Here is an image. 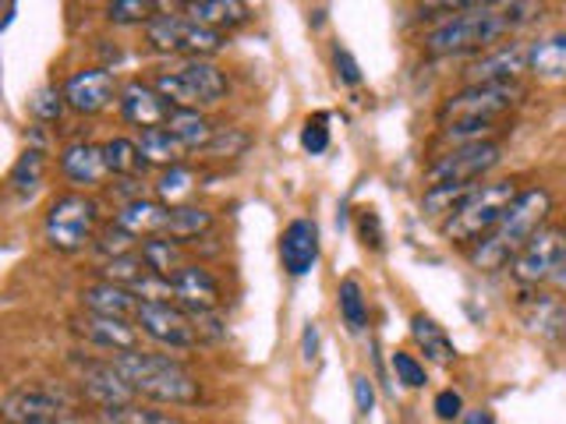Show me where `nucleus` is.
I'll list each match as a JSON object with an SVG mask.
<instances>
[{
	"mask_svg": "<svg viewBox=\"0 0 566 424\" xmlns=\"http://www.w3.org/2000/svg\"><path fill=\"white\" fill-rule=\"evenodd\" d=\"M535 14H542L538 4H460V14L424 35V50L436 53V57L485 50L517 25L531 22Z\"/></svg>",
	"mask_w": 566,
	"mask_h": 424,
	"instance_id": "obj_1",
	"label": "nucleus"
},
{
	"mask_svg": "<svg viewBox=\"0 0 566 424\" xmlns=\"http://www.w3.org/2000/svg\"><path fill=\"white\" fill-rule=\"evenodd\" d=\"M545 216H548V191H542V188L521 191V199L506 209V216L500 220V226H495L492 234L474 247L471 262L478 265V269H485V273L503 269L510 258L517 262V255L531 244V237L542 230Z\"/></svg>",
	"mask_w": 566,
	"mask_h": 424,
	"instance_id": "obj_2",
	"label": "nucleus"
},
{
	"mask_svg": "<svg viewBox=\"0 0 566 424\" xmlns=\"http://www.w3.org/2000/svg\"><path fill=\"white\" fill-rule=\"evenodd\" d=\"M114 368L124 375L135 389V396H146V400H156V403H195L202 396V385L199 379L191 375V371L174 361V358H164V353H114Z\"/></svg>",
	"mask_w": 566,
	"mask_h": 424,
	"instance_id": "obj_3",
	"label": "nucleus"
},
{
	"mask_svg": "<svg viewBox=\"0 0 566 424\" xmlns=\"http://www.w3.org/2000/svg\"><path fill=\"white\" fill-rule=\"evenodd\" d=\"M521 199V191L513 181H492V184H478L464 202L457 205V212L447 220V237L460 241V244H471L478 237H489L500 220L506 216V209Z\"/></svg>",
	"mask_w": 566,
	"mask_h": 424,
	"instance_id": "obj_4",
	"label": "nucleus"
},
{
	"mask_svg": "<svg viewBox=\"0 0 566 424\" xmlns=\"http://www.w3.org/2000/svg\"><path fill=\"white\" fill-rule=\"evenodd\" d=\"M524 88L517 82H500V85H468L464 93L450 96L442 103V124L447 128H492L503 114H510L521 103Z\"/></svg>",
	"mask_w": 566,
	"mask_h": 424,
	"instance_id": "obj_5",
	"label": "nucleus"
},
{
	"mask_svg": "<svg viewBox=\"0 0 566 424\" xmlns=\"http://www.w3.org/2000/svg\"><path fill=\"white\" fill-rule=\"evenodd\" d=\"M156 93L164 96L174 110H199L227 96V75L209 61H185L156 75Z\"/></svg>",
	"mask_w": 566,
	"mask_h": 424,
	"instance_id": "obj_6",
	"label": "nucleus"
},
{
	"mask_svg": "<svg viewBox=\"0 0 566 424\" xmlns=\"http://www.w3.org/2000/svg\"><path fill=\"white\" fill-rule=\"evenodd\" d=\"M153 50L159 53H185L188 61H202L206 53H217L223 46V32L199 25L188 14H156L146 25Z\"/></svg>",
	"mask_w": 566,
	"mask_h": 424,
	"instance_id": "obj_7",
	"label": "nucleus"
},
{
	"mask_svg": "<svg viewBox=\"0 0 566 424\" xmlns=\"http://www.w3.org/2000/svg\"><path fill=\"white\" fill-rule=\"evenodd\" d=\"M96 216H99V209L93 199H85V194H61V199L53 202L46 212L50 247H57V252H64V255L82 252V247L93 241Z\"/></svg>",
	"mask_w": 566,
	"mask_h": 424,
	"instance_id": "obj_8",
	"label": "nucleus"
},
{
	"mask_svg": "<svg viewBox=\"0 0 566 424\" xmlns=\"http://www.w3.org/2000/svg\"><path fill=\"white\" fill-rule=\"evenodd\" d=\"M500 163V146L495 141H474V146H453L442 152L424 173L429 188H453V184H474L478 177H485Z\"/></svg>",
	"mask_w": 566,
	"mask_h": 424,
	"instance_id": "obj_9",
	"label": "nucleus"
},
{
	"mask_svg": "<svg viewBox=\"0 0 566 424\" xmlns=\"http://www.w3.org/2000/svg\"><path fill=\"white\" fill-rule=\"evenodd\" d=\"M135 326H138V332H146L149 340H156L159 347H170V350H191L202 343L195 315L177 305H153V300H142Z\"/></svg>",
	"mask_w": 566,
	"mask_h": 424,
	"instance_id": "obj_10",
	"label": "nucleus"
},
{
	"mask_svg": "<svg viewBox=\"0 0 566 424\" xmlns=\"http://www.w3.org/2000/svg\"><path fill=\"white\" fill-rule=\"evenodd\" d=\"M67 411V393L53 385H18L0 403V414L8 424H61Z\"/></svg>",
	"mask_w": 566,
	"mask_h": 424,
	"instance_id": "obj_11",
	"label": "nucleus"
},
{
	"mask_svg": "<svg viewBox=\"0 0 566 424\" xmlns=\"http://www.w3.org/2000/svg\"><path fill=\"white\" fill-rule=\"evenodd\" d=\"M566 262V230L563 226H542L531 244L513 262V276L527 287H538V283L556 279V273Z\"/></svg>",
	"mask_w": 566,
	"mask_h": 424,
	"instance_id": "obj_12",
	"label": "nucleus"
},
{
	"mask_svg": "<svg viewBox=\"0 0 566 424\" xmlns=\"http://www.w3.org/2000/svg\"><path fill=\"white\" fill-rule=\"evenodd\" d=\"M75 368H78L82 393L93 403H99L103 411H106V406L135 403V389L124 382V375L114 368V361H75Z\"/></svg>",
	"mask_w": 566,
	"mask_h": 424,
	"instance_id": "obj_13",
	"label": "nucleus"
},
{
	"mask_svg": "<svg viewBox=\"0 0 566 424\" xmlns=\"http://www.w3.org/2000/svg\"><path fill=\"white\" fill-rule=\"evenodd\" d=\"M64 96H67V106L78 114H103L106 106L114 103L117 96V82L106 67H88V71H78V75H71L67 85H64Z\"/></svg>",
	"mask_w": 566,
	"mask_h": 424,
	"instance_id": "obj_14",
	"label": "nucleus"
},
{
	"mask_svg": "<svg viewBox=\"0 0 566 424\" xmlns=\"http://www.w3.org/2000/svg\"><path fill=\"white\" fill-rule=\"evenodd\" d=\"M85 343L103 347L111 353H135L138 350V326L128 318H106V315H82L71 322Z\"/></svg>",
	"mask_w": 566,
	"mask_h": 424,
	"instance_id": "obj_15",
	"label": "nucleus"
},
{
	"mask_svg": "<svg viewBox=\"0 0 566 424\" xmlns=\"http://www.w3.org/2000/svg\"><path fill=\"white\" fill-rule=\"evenodd\" d=\"M120 114L128 124L135 128L149 131V128H167V120L174 114V106L156 93V85H146V82H132L120 88Z\"/></svg>",
	"mask_w": 566,
	"mask_h": 424,
	"instance_id": "obj_16",
	"label": "nucleus"
},
{
	"mask_svg": "<svg viewBox=\"0 0 566 424\" xmlns=\"http://www.w3.org/2000/svg\"><path fill=\"white\" fill-rule=\"evenodd\" d=\"M531 46L527 43H503L492 53H485L482 61L468 67L471 85H500V82H517L521 71H527Z\"/></svg>",
	"mask_w": 566,
	"mask_h": 424,
	"instance_id": "obj_17",
	"label": "nucleus"
},
{
	"mask_svg": "<svg viewBox=\"0 0 566 424\" xmlns=\"http://www.w3.org/2000/svg\"><path fill=\"white\" fill-rule=\"evenodd\" d=\"M280 258L291 276H305L318 262V226L312 220H291L280 237Z\"/></svg>",
	"mask_w": 566,
	"mask_h": 424,
	"instance_id": "obj_18",
	"label": "nucleus"
},
{
	"mask_svg": "<svg viewBox=\"0 0 566 424\" xmlns=\"http://www.w3.org/2000/svg\"><path fill=\"white\" fill-rule=\"evenodd\" d=\"M177 308L185 311H217L220 308V279L202 265H185L174 279Z\"/></svg>",
	"mask_w": 566,
	"mask_h": 424,
	"instance_id": "obj_19",
	"label": "nucleus"
},
{
	"mask_svg": "<svg viewBox=\"0 0 566 424\" xmlns=\"http://www.w3.org/2000/svg\"><path fill=\"white\" fill-rule=\"evenodd\" d=\"M61 173L71 184L78 188H93L99 184L106 173V159H103V146H93V141H71V146L61 152Z\"/></svg>",
	"mask_w": 566,
	"mask_h": 424,
	"instance_id": "obj_20",
	"label": "nucleus"
},
{
	"mask_svg": "<svg viewBox=\"0 0 566 424\" xmlns=\"http://www.w3.org/2000/svg\"><path fill=\"white\" fill-rule=\"evenodd\" d=\"M82 305L88 315H106V318H128L135 322V315L142 308L138 294H132L128 287H117V283H93V287L82 290Z\"/></svg>",
	"mask_w": 566,
	"mask_h": 424,
	"instance_id": "obj_21",
	"label": "nucleus"
},
{
	"mask_svg": "<svg viewBox=\"0 0 566 424\" xmlns=\"http://www.w3.org/2000/svg\"><path fill=\"white\" fill-rule=\"evenodd\" d=\"M185 14L206 29L223 32V29L244 25L248 18H252V8L241 4V0H191V4H185Z\"/></svg>",
	"mask_w": 566,
	"mask_h": 424,
	"instance_id": "obj_22",
	"label": "nucleus"
},
{
	"mask_svg": "<svg viewBox=\"0 0 566 424\" xmlns=\"http://www.w3.org/2000/svg\"><path fill=\"white\" fill-rule=\"evenodd\" d=\"M167 212H170V209H164L159 202L135 199V202H128V205H120V212L114 216V223L128 230V234L146 237V241H149V237H159V234H164V226H167Z\"/></svg>",
	"mask_w": 566,
	"mask_h": 424,
	"instance_id": "obj_23",
	"label": "nucleus"
},
{
	"mask_svg": "<svg viewBox=\"0 0 566 424\" xmlns=\"http://www.w3.org/2000/svg\"><path fill=\"white\" fill-rule=\"evenodd\" d=\"M531 75H538L545 82H563L566 78V32L545 35V40L531 43Z\"/></svg>",
	"mask_w": 566,
	"mask_h": 424,
	"instance_id": "obj_24",
	"label": "nucleus"
},
{
	"mask_svg": "<svg viewBox=\"0 0 566 424\" xmlns=\"http://www.w3.org/2000/svg\"><path fill=\"white\" fill-rule=\"evenodd\" d=\"M521 315H524V326L542 336H556L566 326V308L553 294H531L521 305Z\"/></svg>",
	"mask_w": 566,
	"mask_h": 424,
	"instance_id": "obj_25",
	"label": "nucleus"
},
{
	"mask_svg": "<svg viewBox=\"0 0 566 424\" xmlns=\"http://www.w3.org/2000/svg\"><path fill=\"white\" fill-rule=\"evenodd\" d=\"M138 149H142V159H146V163L167 167V170L181 167V159L188 156V149L170 135V128H149V131H142Z\"/></svg>",
	"mask_w": 566,
	"mask_h": 424,
	"instance_id": "obj_26",
	"label": "nucleus"
},
{
	"mask_svg": "<svg viewBox=\"0 0 566 424\" xmlns=\"http://www.w3.org/2000/svg\"><path fill=\"white\" fill-rule=\"evenodd\" d=\"M167 128L188 152H199V149L206 152L212 135H217V128H212V124L199 110H174L170 120H167Z\"/></svg>",
	"mask_w": 566,
	"mask_h": 424,
	"instance_id": "obj_27",
	"label": "nucleus"
},
{
	"mask_svg": "<svg viewBox=\"0 0 566 424\" xmlns=\"http://www.w3.org/2000/svg\"><path fill=\"white\" fill-rule=\"evenodd\" d=\"M411 336H415V343L424 353H429L432 361H439V364H450L457 358V347L447 336V329H442L436 318H429V315H415L411 318Z\"/></svg>",
	"mask_w": 566,
	"mask_h": 424,
	"instance_id": "obj_28",
	"label": "nucleus"
},
{
	"mask_svg": "<svg viewBox=\"0 0 566 424\" xmlns=\"http://www.w3.org/2000/svg\"><path fill=\"white\" fill-rule=\"evenodd\" d=\"M212 226V212L202 205H170L167 212V226H164V237L170 241H191L206 234Z\"/></svg>",
	"mask_w": 566,
	"mask_h": 424,
	"instance_id": "obj_29",
	"label": "nucleus"
},
{
	"mask_svg": "<svg viewBox=\"0 0 566 424\" xmlns=\"http://www.w3.org/2000/svg\"><path fill=\"white\" fill-rule=\"evenodd\" d=\"M43 173H46V156H43V149H25L22 156H18V163L11 167V173H8V188L14 194H22V199H29V194L40 191Z\"/></svg>",
	"mask_w": 566,
	"mask_h": 424,
	"instance_id": "obj_30",
	"label": "nucleus"
},
{
	"mask_svg": "<svg viewBox=\"0 0 566 424\" xmlns=\"http://www.w3.org/2000/svg\"><path fill=\"white\" fill-rule=\"evenodd\" d=\"M142 258H146L149 273L164 276V279H174L177 273L185 269L181 247H177V241H170V237H149V241H142Z\"/></svg>",
	"mask_w": 566,
	"mask_h": 424,
	"instance_id": "obj_31",
	"label": "nucleus"
},
{
	"mask_svg": "<svg viewBox=\"0 0 566 424\" xmlns=\"http://www.w3.org/2000/svg\"><path fill=\"white\" fill-rule=\"evenodd\" d=\"M103 159H106V170L114 177H138L146 170V159H142L138 141L132 138H111L103 146Z\"/></svg>",
	"mask_w": 566,
	"mask_h": 424,
	"instance_id": "obj_32",
	"label": "nucleus"
},
{
	"mask_svg": "<svg viewBox=\"0 0 566 424\" xmlns=\"http://www.w3.org/2000/svg\"><path fill=\"white\" fill-rule=\"evenodd\" d=\"M96 424H188V421H181L177 414L153 411V406L128 403V406H106V411H99Z\"/></svg>",
	"mask_w": 566,
	"mask_h": 424,
	"instance_id": "obj_33",
	"label": "nucleus"
},
{
	"mask_svg": "<svg viewBox=\"0 0 566 424\" xmlns=\"http://www.w3.org/2000/svg\"><path fill=\"white\" fill-rule=\"evenodd\" d=\"M336 297H340V315H344V326L350 332H361L365 322H368V308H365V294H361V283L358 279H340V290H336Z\"/></svg>",
	"mask_w": 566,
	"mask_h": 424,
	"instance_id": "obj_34",
	"label": "nucleus"
},
{
	"mask_svg": "<svg viewBox=\"0 0 566 424\" xmlns=\"http://www.w3.org/2000/svg\"><path fill=\"white\" fill-rule=\"evenodd\" d=\"M146 276H149V265H146V258H142V252L124 255V258H111L103 265V279L117 283V287H128V290L138 287Z\"/></svg>",
	"mask_w": 566,
	"mask_h": 424,
	"instance_id": "obj_35",
	"label": "nucleus"
},
{
	"mask_svg": "<svg viewBox=\"0 0 566 424\" xmlns=\"http://www.w3.org/2000/svg\"><path fill=\"white\" fill-rule=\"evenodd\" d=\"M156 11L159 4H149V0H114V4H106V18L114 25H149Z\"/></svg>",
	"mask_w": 566,
	"mask_h": 424,
	"instance_id": "obj_36",
	"label": "nucleus"
},
{
	"mask_svg": "<svg viewBox=\"0 0 566 424\" xmlns=\"http://www.w3.org/2000/svg\"><path fill=\"white\" fill-rule=\"evenodd\" d=\"M96 247H99V255H106V262H111V258L135 255L138 237H135V234H128V230H124V226L111 223V226H103V230H99V241H96Z\"/></svg>",
	"mask_w": 566,
	"mask_h": 424,
	"instance_id": "obj_37",
	"label": "nucleus"
},
{
	"mask_svg": "<svg viewBox=\"0 0 566 424\" xmlns=\"http://www.w3.org/2000/svg\"><path fill=\"white\" fill-rule=\"evenodd\" d=\"M478 184H453V188H429L424 191V209L429 212H457V205L468 199Z\"/></svg>",
	"mask_w": 566,
	"mask_h": 424,
	"instance_id": "obj_38",
	"label": "nucleus"
},
{
	"mask_svg": "<svg viewBox=\"0 0 566 424\" xmlns=\"http://www.w3.org/2000/svg\"><path fill=\"white\" fill-rule=\"evenodd\" d=\"M64 106H67V96L61 93V88H40V93L32 96L29 110L35 120H61Z\"/></svg>",
	"mask_w": 566,
	"mask_h": 424,
	"instance_id": "obj_39",
	"label": "nucleus"
},
{
	"mask_svg": "<svg viewBox=\"0 0 566 424\" xmlns=\"http://www.w3.org/2000/svg\"><path fill=\"white\" fill-rule=\"evenodd\" d=\"M301 149L318 156L329 149V117L326 114H315L305 120V128H301Z\"/></svg>",
	"mask_w": 566,
	"mask_h": 424,
	"instance_id": "obj_40",
	"label": "nucleus"
},
{
	"mask_svg": "<svg viewBox=\"0 0 566 424\" xmlns=\"http://www.w3.org/2000/svg\"><path fill=\"white\" fill-rule=\"evenodd\" d=\"M248 138L241 128H227V131H217L212 135V141H209V156H220V159H234V156H241L244 149H248Z\"/></svg>",
	"mask_w": 566,
	"mask_h": 424,
	"instance_id": "obj_41",
	"label": "nucleus"
},
{
	"mask_svg": "<svg viewBox=\"0 0 566 424\" xmlns=\"http://www.w3.org/2000/svg\"><path fill=\"white\" fill-rule=\"evenodd\" d=\"M389 364H394L397 382H400V385H407V389H421L424 382H429V379H424V364L415 358V353L397 350V353H394V361H389Z\"/></svg>",
	"mask_w": 566,
	"mask_h": 424,
	"instance_id": "obj_42",
	"label": "nucleus"
},
{
	"mask_svg": "<svg viewBox=\"0 0 566 424\" xmlns=\"http://www.w3.org/2000/svg\"><path fill=\"white\" fill-rule=\"evenodd\" d=\"M191 191V173L185 167H174L167 170L164 177H159V184H156V194L164 202H177V199H185V194Z\"/></svg>",
	"mask_w": 566,
	"mask_h": 424,
	"instance_id": "obj_43",
	"label": "nucleus"
},
{
	"mask_svg": "<svg viewBox=\"0 0 566 424\" xmlns=\"http://www.w3.org/2000/svg\"><path fill=\"white\" fill-rule=\"evenodd\" d=\"M333 67H336V78H340L344 85H358L361 82L358 61H354V53L347 46H340V43L333 46Z\"/></svg>",
	"mask_w": 566,
	"mask_h": 424,
	"instance_id": "obj_44",
	"label": "nucleus"
},
{
	"mask_svg": "<svg viewBox=\"0 0 566 424\" xmlns=\"http://www.w3.org/2000/svg\"><path fill=\"white\" fill-rule=\"evenodd\" d=\"M350 389H354V406H358V414L368 417L371 411H376V382H371L368 375H354Z\"/></svg>",
	"mask_w": 566,
	"mask_h": 424,
	"instance_id": "obj_45",
	"label": "nucleus"
},
{
	"mask_svg": "<svg viewBox=\"0 0 566 424\" xmlns=\"http://www.w3.org/2000/svg\"><path fill=\"white\" fill-rule=\"evenodd\" d=\"M432 411H436L439 421H457L460 411H464V400H460L457 389H442V393L436 396V403H432Z\"/></svg>",
	"mask_w": 566,
	"mask_h": 424,
	"instance_id": "obj_46",
	"label": "nucleus"
},
{
	"mask_svg": "<svg viewBox=\"0 0 566 424\" xmlns=\"http://www.w3.org/2000/svg\"><path fill=\"white\" fill-rule=\"evenodd\" d=\"M358 234H361L365 247H382V223L371 209H365L358 216Z\"/></svg>",
	"mask_w": 566,
	"mask_h": 424,
	"instance_id": "obj_47",
	"label": "nucleus"
},
{
	"mask_svg": "<svg viewBox=\"0 0 566 424\" xmlns=\"http://www.w3.org/2000/svg\"><path fill=\"white\" fill-rule=\"evenodd\" d=\"M301 358H305V364H312L318 358V326L308 322L305 332H301Z\"/></svg>",
	"mask_w": 566,
	"mask_h": 424,
	"instance_id": "obj_48",
	"label": "nucleus"
},
{
	"mask_svg": "<svg viewBox=\"0 0 566 424\" xmlns=\"http://www.w3.org/2000/svg\"><path fill=\"white\" fill-rule=\"evenodd\" d=\"M464 424H495V417H492V411H471V414H464Z\"/></svg>",
	"mask_w": 566,
	"mask_h": 424,
	"instance_id": "obj_49",
	"label": "nucleus"
},
{
	"mask_svg": "<svg viewBox=\"0 0 566 424\" xmlns=\"http://www.w3.org/2000/svg\"><path fill=\"white\" fill-rule=\"evenodd\" d=\"M553 283H559V287H566V262H563V269L556 273V279Z\"/></svg>",
	"mask_w": 566,
	"mask_h": 424,
	"instance_id": "obj_50",
	"label": "nucleus"
}]
</instances>
